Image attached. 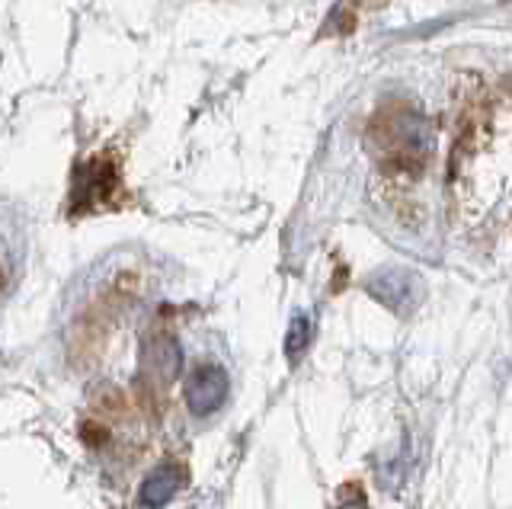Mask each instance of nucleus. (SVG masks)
I'll return each mask as SVG.
<instances>
[{"label":"nucleus","instance_id":"f257e3e1","mask_svg":"<svg viewBox=\"0 0 512 509\" xmlns=\"http://www.w3.org/2000/svg\"><path fill=\"white\" fill-rule=\"evenodd\" d=\"M228 394H231V378L221 365H212V362L196 365V369L189 372L186 388H183L186 407H189V413H196V417L215 413L224 401H228Z\"/></svg>","mask_w":512,"mask_h":509},{"label":"nucleus","instance_id":"f03ea898","mask_svg":"<svg viewBox=\"0 0 512 509\" xmlns=\"http://www.w3.org/2000/svg\"><path fill=\"white\" fill-rule=\"evenodd\" d=\"M119 186V177H116V167L109 161H90L84 167H77V177H74V193H71V202H74V212H93L100 209V205L109 202V196L116 193Z\"/></svg>","mask_w":512,"mask_h":509},{"label":"nucleus","instance_id":"7ed1b4c3","mask_svg":"<svg viewBox=\"0 0 512 509\" xmlns=\"http://www.w3.org/2000/svg\"><path fill=\"white\" fill-rule=\"evenodd\" d=\"M368 295L381 301L384 308L407 314L420 298V279L407 273V269H381L378 276L368 279Z\"/></svg>","mask_w":512,"mask_h":509},{"label":"nucleus","instance_id":"20e7f679","mask_svg":"<svg viewBox=\"0 0 512 509\" xmlns=\"http://www.w3.org/2000/svg\"><path fill=\"white\" fill-rule=\"evenodd\" d=\"M183 369V353L173 337L160 333L144 349V388H167Z\"/></svg>","mask_w":512,"mask_h":509},{"label":"nucleus","instance_id":"39448f33","mask_svg":"<svg viewBox=\"0 0 512 509\" xmlns=\"http://www.w3.org/2000/svg\"><path fill=\"white\" fill-rule=\"evenodd\" d=\"M384 148H388L391 161L400 164H416L426 151V135L423 125L416 116H404V119H388V135H384Z\"/></svg>","mask_w":512,"mask_h":509},{"label":"nucleus","instance_id":"423d86ee","mask_svg":"<svg viewBox=\"0 0 512 509\" xmlns=\"http://www.w3.org/2000/svg\"><path fill=\"white\" fill-rule=\"evenodd\" d=\"M186 484V471L180 461H164L157 471L148 474V481L141 484V503L148 506V509H160V506H167L176 493L183 490Z\"/></svg>","mask_w":512,"mask_h":509},{"label":"nucleus","instance_id":"0eeeda50","mask_svg":"<svg viewBox=\"0 0 512 509\" xmlns=\"http://www.w3.org/2000/svg\"><path fill=\"white\" fill-rule=\"evenodd\" d=\"M311 340H314V321L298 314L295 321L288 324V333H285V356L292 362H298L311 349Z\"/></svg>","mask_w":512,"mask_h":509},{"label":"nucleus","instance_id":"6e6552de","mask_svg":"<svg viewBox=\"0 0 512 509\" xmlns=\"http://www.w3.org/2000/svg\"><path fill=\"white\" fill-rule=\"evenodd\" d=\"M80 439H84L87 445H103L109 439V426L96 423V420H84L80 423Z\"/></svg>","mask_w":512,"mask_h":509},{"label":"nucleus","instance_id":"1a4fd4ad","mask_svg":"<svg viewBox=\"0 0 512 509\" xmlns=\"http://www.w3.org/2000/svg\"><path fill=\"white\" fill-rule=\"evenodd\" d=\"M340 509H368L365 493H362V490H346V500H343Z\"/></svg>","mask_w":512,"mask_h":509},{"label":"nucleus","instance_id":"9d476101","mask_svg":"<svg viewBox=\"0 0 512 509\" xmlns=\"http://www.w3.org/2000/svg\"><path fill=\"white\" fill-rule=\"evenodd\" d=\"M0 285H4V273H0Z\"/></svg>","mask_w":512,"mask_h":509}]
</instances>
